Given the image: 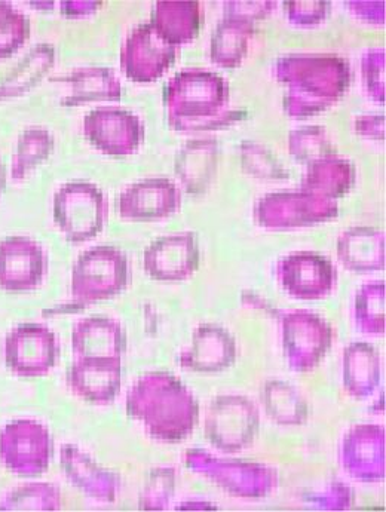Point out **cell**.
<instances>
[{
    "mask_svg": "<svg viewBox=\"0 0 386 512\" xmlns=\"http://www.w3.org/2000/svg\"><path fill=\"white\" fill-rule=\"evenodd\" d=\"M125 410L150 438L168 444L188 440L201 415L195 394L168 372H149L139 377L127 392Z\"/></svg>",
    "mask_w": 386,
    "mask_h": 512,
    "instance_id": "1",
    "label": "cell"
},
{
    "mask_svg": "<svg viewBox=\"0 0 386 512\" xmlns=\"http://www.w3.org/2000/svg\"><path fill=\"white\" fill-rule=\"evenodd\" d=\"M272 72L284 87V112L291 119L326 112L351 87V66L336 54L283 55L275 61Z\"/></svg>",
    "mask_w": 386,
    "mask_h": 512,
    "instance_id": "2",
    "label": "cell"
},
{
    "mask_svg": "<svg viewBox=\"0 0 386 512\" xmlns=\"http://www.w3.org/2000/svg\"><path fill=\"white\" fill-rule=\"evenodd\" d=\"M164 106L168 125L177 133L222 130L245 116L231 109L226 79L202 69L176 73L165 85Z\"/></svg>",
    "mask_w": 386,
    "mask_h": 512,
    "instance_id": "3",
    "label": "cell"
},
{
    "mask_svg": "<svg viewBox=\"0 0 386 512\" xmlns=\"http://www.w3.org/2000/svg\"><path fill=\"white\" fill-rule=\"evenodd\" d=\"M183 462L193 474L210 481L232 498L259 501L277 492L280 486V472L274 466L219 458L199 447L186 450Z\"/></svg>",
    "mask_w": 386,
    "mask_h": 512,
    "instance_id": "4",
    "label": "cell"
},
{
    "mask_svg": "<svg viewBox=\"0 0 386 512\" xmlns=\"http://www.w3.org/2000/svg\"><path fill=\"white\" fill-rule=\"evenodd\" d=\"M131 280L127 253L115 245H96L76 259L72 269V296L79 305L109 300Z\"/></svg>",
    "mask_w": 386,
    "mask_h": 512,
    "instance_id": "5",
    "label": "cell"
},
{
    "mask_svg": "<svg viewBox=\"0 0 386 512\" xmlns=\"http://www.w3.org/2000/svg\"><path fill=\"white\" fill-rule=\"evenodd\" d=\"M260 431V410L251 398L240 394L217 395L208 404L204 434L210 446L226 455L253 446Z\"/></svg>",
    "mask_w": 386,
    "mask_h": 512,
    "instance_id": "6",
    "label": "cell"
},
{
    "mask_svg": "<svg viewBox=\"0 0 386 512\" xmlns=\"http://www.w3.org/2000/svg\"><path fill=\"white\" fill-rule=\"evenodd\" d=\"M54 222L67 242L91 241L109 219V202L103 190L90 182H69L54 195Z\"/></svg>",
    "mask_w": 386,
    "mask_h": 512,
    "instance_id": "7",
    "label": "cell"
},
{
    "mask_svg": "<svg viewBox=\"0 0 386 512\" xmlns=\"http://www.w3.org/2000/svg\"><path fill=\"white\" fill-rule=\"evenodd\" d=\"M338 216V201L302 189L266 193L253 211L256 225L269 231L309 228Z\"/></svg>",
    "mask_w": 386,
    "mask_h": 512,
    "instance_id": "8",
    "label": "cell"
},
{
    "mask_svg": "<svg viewBox=\"0 0 386 512\" xmlns=\"http://www.w3.org/2000/svg\"><path fill=\"white\" fill-rule=\"evenodd\" d=\"M333 342L335 328L317 312L297 309L281 317V345L293 372H314L326 360Z\"/></svg>",
    "mask_w": 386,
    "mask_h": 512,
    "instance_id": "9",
    "label": "cell"
},
{
    "mask_svg": "<svg viewBox=\"0 0 386 512\" xmlns=\"http://www.w3.org/2000/svg\"><path fill=\"white\" fill-rule=\"evenodd\" d=\"M54 455V441L44 423L17 419L0 431V462L18 477H39L48 471Z\"/></svg>",
    "mask_w": 386,
    "mask_h": 512,
    "instance_id": "10",
    "label": "cell"
},
{
    "mask_svg": "<svg viewBox=\"0 0 386 512\" xmlns=\"http://www.w3.org/2000/svg\"><path fill=\"white\" fill-rule=\"evenodd\" d=\"M58 354L57 336L45 324H18L6 334L3 343L5 366L23 379L47 376L57 364Z\"/></svg>",
    "mask_w": 386,
    "mask_h": 512,
    "instance_id": "11",
    "label": "cell"
},
{
    "mask_svg": "<svg viewBox=\"0 0 386 512\" xmlns=\"http://www.w3.org/2000/svg\"><path fill=\"white\" fill-rule=\"evenodd\" d=\"M179 48L171 45L152 23L131 30L119 54L122 73L137 84L161 79L176 63Z\"/></svg>",
    "mask_w": 386,
    "mask_h": 512,
    "instance_id": "12",
    "label": "cell"
},
{
    "mask_svg": "<svg viewBox=\"0 0 386 512\" xmlns=\"http://www.w3.org/2000/svg\"><path fill=\"white\" fill-rule=\"evenodd\" d=\"M277 280L290 297L323 300L338 285V269L332 260L317 251H294L277 263Z\"/></svg>",
    "mask_w": 386,
    "mask_h": 512,
    "instance_id": "13",
    "label": "cell"
},
{
    "mask_svg": "<svg viewBox=\"0 0 386 512\" xmlns=\"http://www.w3.org/2000/svg\"><path fill=\"white\" fill-rule=\"evenodd\" d=\"M84 136L107 156H130L145 140V125L136 113L121 107H98L84 118Z\"/></svg>",
    "mask_w": 386,
    "mask_h": 512,
    "instance_id": "14",
    "label": "cell"
},
{
    "mask_svg": "<svg viewBox=\"0 0 386 512\" xmlns=\"http://www.w3.org/2000/svg\"><path fill=\"white\" fill-rule=\"evenodd\" d=\"M201 265V245L196 232L170 233L147 245L143 268L150 280L183 282L192 278Z\"/></svg>",
    "mask_w": 386,
    "mask_h": 512,
    "instance_id": "15",
    "label": "cell"
},
{
    "mask_svg": "<svg viewBox=\"0 0 386 512\" xmlns=\"http://www.w3.org/2000/svg\"><path fill=\"white\" fill-rule=\"evenodd\" d=\"M385 428L376 423H357L343 435L339 462L343 471L361 483H381L386 477Z\"/></svg>",
    "mask_w": 386,
    "mask_h": 512,
    "instance_id": "16",
    "label": "cell"
},
{
    "mask_svg": "<svg viewBox=\"0 0 386 512\" xmlns=\"http://www.w3.org/2000/svg\"><path fill=\"white\" fill-rule=\"evenodd\" d=\"M48 257L44 247L29 236H9L0 241V288L27 293L44 282Z\"/></svg>",
    "mask_w": 386,
    "mask_h": 512,
    "instance_id": "17",
    "label": "cell"
},
{
    "mask_svg": "<svg viewBox=\"0 0 386 512\" xmlns=\"http://www.w3.org/2000/svg\"><path fill=\"white\" fill-rule=\"evenodd\" d=\"M182 202V190L176 182L155 177L125 187L118 198V213L130 222H159L179 213Z\"/></svg>",
    "mask_w": 386,
    "mask_h": 512,
    "instance_id": "18",
    "label": "cell"
},
{
    "mask_svg": "<svg viewBox=\"0 0 386 512\" xmlns=\"http://www.w3.org/2000/svg\"><path fill=\"white\" fill-rule=\"evenodd\" d=\"M238 360L234 334L220 324H199L192 334L191 346L180 354L179 364L186 372L217 374L231 369Z\"/></svg>",
    "mask_w": 386,
    "mask_h": 512,
    "instance_id": "19",
    "label": "cell"
},
{
    "mask_svg": "<svg viewBox=\"0 0 386 512\" xmlns=\"http://www.w3.org/2000/svg\"><path fill=\"white\" fill-rule=\"evenodd\" d=\"M66 385L76 397L96 406H109L122 386V360L82 358L66 373Z\"/></svg>",
    "mask_w": 386,
    "mask_h": 512,
    "instance_id": "20",
    "label": "cell"
},
{
    "mask_svg": "<svg viewBox=\"0 0 386 512\" xmlns=\"http://www.w3.org/2000/svg\"><path fill=\"white\" fill-rule=\"evenodd\" d=\"M60 464L69 483L88 498L103 504H113L118 498L122 487L121 475L98 464L93 456L76 444L61 446Z\"/></svg>",
    "mask_w": 386,
    "mask_h": 512,
    "instance_id": "21",
    "label": "cell"
},
{
    "mask_svg": "<svg viewBox=\"0 0 386 512\" xmlns=\"http://www.w3.org/2000/svg\"><path fill=\"white\" fill-rule=\"evenodd\" d=\"M220 143L213 137L186 141L174 159V173L189 195L207 193L219 170Z\"/></svg>",
    "mask_w": 386,
    "mask_h": 512,
    "instance_id": "22",
    "label": "cell"
},
{
    "mask_svg": "<svg viewBox=\"0 0 386 512\" xmlns=\"http://www.w3.org/2000/svg\"><path fill=\"white\" fill-rule=\"evenodd\" d=\"M75 360L82 358H115L122 360L127 351V334L115 318L94 315L75 324L72 330Z\"/></svg>",
    "mask_w": 386,
    "mask_h": 512,
    "instance_id": "23",
    "label": "cell"
},
{
    "mask_svg": "<svg viewBox=\"0 0 386 512\" xmlns=\"http://www.w3.org/2000/svg\"><path fill=\"white\" fill-rule=\"evenodd\" d=\"M385 232L372 226H352L340 233L336 254L340 265L354 274L385 271Z\"/></svg>",
    "mask_w": 386,
    "mask_h": 512,
    "instance_id": "24",
    "label": "cell"
},
{
    "mask_svg": "<svg viewBox=\"0 0 386 512\" xmlns=\"http://www.w3.org/2000/svg\"><path fill=\"white\" fill-rule=\"evenodd\" d=\"M382 360L369 342H351L342 355V385L355 400H366L381 385Z\"/></svg>",
    "mask_w": 386,
    "mask_h": 512,
    "instance_id": "25",
    "label": "cell"
},
{
    "mask_svg": "<svg viewBox=\"0 0 386 512\" xmlns=\"http://www.w3.org/2000/svg\"><path fill=\"white\" fill-rule=\"evenodd\" d=\"M52 82H61L70 87V94L61 98V106L76 107L97 101L122 100V84L112 69L88 66L76 69L69 75L54 78Z\"/></svg>",
    "mask_w": 386,
    "mask_h": 512,
    "instance_id": "26",
    "label": "cell"
},
{
    "mask_svg": "<svg viewBox=\"0 0 386 512\" xmlns=\"http://www.w3.org/2000/svg\"><path fill=\"white\" fill-rule=\"evenodd\" d=\"M150 23L174 47L192 44L204 26V9L199 2H156Z\"/></svg>",
    "mask_w": 386,
    "mask_h": 512,
    "instance_id": "27",
    "label": "cell"
},
{
    "mask_svg": "<svg viewBox=\"0 0 386 512\" xmlns=\"http://www.w3.org/2000/svg\"><path fill=\"white\" fill-rule=\"evenodd\" d=\"M355 183L357 168L354 162L333 155L306 165L305 173L300 180V189L338 201L351 192Z\"/></svg>",
    "mask_w": 386,
    "mask_h": 512,
    "instance_id": "28",
    "label": "cell"
},
{
    "mask_svg": "<svg viewBox=\"0 0 386 512\" xmlns=\"http://www.w3.org/2000/svg\"><path fill=\"white\" fill-rule=\"evenodd\" d=\"M260 397L266 416L277 425L294 428L308 422L311 415L308 401L290 382L280 379L266 380Z\"/></svg>",
    "mask_w": 386,
    "mask_h": 512,
    "instance_id": "29",
    "label": "cell"
},
{
    "mask_svg": "<svg viewBox=\"0 0 386 512\" xmlns=\"http://www.w3.org/2000/svg\"><path fill=\"white\" fill-rule=\"evenodd\" d=\"M55 63V49L49 44H39L6 75L0 84V103L23 97L38 87L51 72Z\"/></svg>",
    "mask_w": 386,
    "mask_h": 512,
    "instance_id": "30",
    "label": "cell"
},
{
    "mask_svg": "<svg viewBox=\"0 0 386 512\" xmlns=\"http://www.w3.org/2000/svg\"><path fill=\"white\" fill-rule=\"evenodd\" d=\"M256 26L232 18L217 24L210 42V58L223 69H237L247 57Z\"/></svg>",
    "mask_w": 386,
    "mask_h": 512,
    "instance_id": "31",
    "label": "cell"
},
{
    "mask_svg": "<svg viewBox=\"0 0 386 512\" xmlns=\"http://www.w3.org/2000/svg\"><path fill=\"white\" fill-rule=\"evenodd\" d=\"M55 137L47 128L32 127L24 130L12 156L11 176L15 182L26 179L52 155Z\"/></svg>",
    "mask_w": 386,
    "mask_h": 512,
    "instance_id": "32",
    "label": "cell"
},
{
    "mask_svg": "<svg viewBox=\"0 0 386 512\" xmlns=\"http://www.w3.org/2000/svg\"><path fill=\"white\" fill-rule=\"evenodd\" d=\"M385 281H370L358 288L354 297V321L364 334L384 336L386 330Z\"/></svg>",
    "mask_w": 386,
    "mask_h": 512,
    "instance_id": "33",
    "label": "cell"
},
{
    "mask_svg": "<svg viewBox=\"0 0 386 512\" xmlns=\"http://www.w3.org/2000/svg\"><path fill=\"white\" fill-rule=\"evenodd\" d=\"M63 495L60 487L51 483H29L6 493L0 502L2 511H60Z\"/></svg>",
    "mask_w": 386,
    "mask_h": 512,
    "instance_id": "34",
    "label": "cell"
},
{
    "mask_svg": "<svg viewBox=\"0 0 386 512\" xmlns=\"http://www.w3.org/2000/svg\"><path fill=\"white\" fill-rule=\"evenodd\" d=\"M241 168L251 179L262 182H284L290 179L289 170L265 144L244 140L240 144Z\"/></svg>",
    "mask_w": 386,
    "mask_h": 512,
    "instance_id": "35",
    "label": "cell"
},
{
    "mask_svg": "<svg viewBox=\"0 0 386 512\" xmlns=\"http://www.w3.org/2000/svg\"><path fill=\"white\" fill-rule=\"evenodd\" d=\"M289 153L294 161L302 165L339 155L329 133L321 125H306L290 131Z\"/></svg>",
    "mask_w": 386,
    "mask_h": 512,
    "instance_id": "36",
    "label": "cell"
},
{
    "mask_svg": "<svg viewBox=\"0 0 386 512\" xmlns=\"http://www.w3.org/2000/svg\"><path fill=\"white\" fill-rule=\"evenodd\" d=\"M176 489L177 469L174 466H156L150 469L139 495V510H168Z\"/></svg>",
    "mask_w": 386,
    "mask_h": 512,
    "instance_id": "37",
    "label": "cell"
},
{
    "mask_svg": "<svg viewBox=\"0 0 386 512\" xmlns=\"http://www.w3.org/2000/svg\"><path fill=\"white\" fill-rule=\"evenodd\" d=\"M30 38V20L6 2H0V60L17 54Z\"/></svg>",
    "mask_w": 386,
    "mask_h": 512,
    "instance_id": "38",
    "label": "cell"
},
{
    "mask_svg": "<svg viewBox=\"0 0 386 512\" xmlns=\"http://www.w3.org/2000/svg\"><path fill=\"white\" fill-rule=\"evenodd\" d=\"M386 54L385 48H373L364 52L361 57V79L367 97L375 103L385 106Z\"/></svg>",
    "mask_w": 386,
    "mask_h": 512,
    "instance_id": "39",
    "label": "cell"
},
{
    "mask_svg": "<svg viewBox=\"0 0 386 512\" xmlns=\"http://www.w3.org/2000/svg\"><path fill=\"white\" fill-rule=\"evenodd\" d=\"M303 502L318 511H346L354 505V490L342 481H332L321 490L303 496Z\"/></svg>",
    "mask_w": 386,
    "mask_h": 512,
    "instance_id": "40",
    "label": "cell"
},
{
    "mask_svg": "<svg viewBox=\"0 0 386 512\" xmlns=\"http://www.w3.org/2000/svg\"><path fill=\"white\" fill-rule=\"evenodd\" d=\"M287 20L296 27H315L326 23L332 12L327 0H290L284 3Z\"/></svg>",
    "mask_w": 386,
    "mask_h": 512,
    "instance_id": "41",
    "label": "cell"
},
{
    "mask_svg": "<svg viewBox=\"0 0 386 512\" xmlns=\"http://www.w3.org/2000/svg\"><path fill=\"white\" fill-rule=\"evenodd\" d=\"M223 6H225L223 18H232V20H240L256 26L257 21L266 20L275 11L277 3L271 0H256V2L232 0V2H225Z\"/></svg>",
    "mask_w": 386,
    "mask_h": 512,
    "instance_id": "42",
    "label": "cell"
},
{
    "mask_svg": "<svg viewBox=\"0 0 386 512\" xmlns=\"http://www.w3.org/2000/svg\"><path fill=\"white\" fill-rule=\"evenodd\" d=\"M386 118L384 113L360 115L354 119V131L367 140L384 141L386 136Z\"/></svg>",
    "mask_w": 386,
    "mask_h": 512,
    "instance_id": "43",
    "label": "cell"
},
{
    "mask_svg": "<svg viewBox=\"0 0 386 512\" xmlns=\"http://www.w3.org/2000/svg\"><path fill=\"white\" fill-rule=\"evenodd\" d=\"M349 12L354 17L360 18V21L369 24H385V2H366V0H357V2H346Z\"/></svg>",
    "mask_w": 386,
    "mask_h": 512,
    "instance_id": "44",
    "label": "cell"
},
{
    "mask_svg": "<svg viewBox=\"0 0 386 512\" xmlns=\"http://www.w3.org/2000/svg\"><path fill=\"white\" fill-rule=\"evenodd\" d=\"M61 14L66 17H85V15L96 14L100 11L103 2L94 0H72V2H61Z\"/></svg>",
    "mask_w": 386,
    "mask_h": 512,
    "instance_id": "45",
    "label": "cell"
},
{
    "mask_svg": "<svg viewBox=\"0 0 386 512\" xmlns=\"http://www.w3.org/2000/svg\"><path fill=\"white\" fill-rule=\"evenodd\" d=\"M177 510L179 511H213L217 510L216 504H211V502L207 501H195V499H192V501L188 502H182V504L177 507Z\"/></svg>",
    "mask_w": 386,
    "mask_h": 512,
    "instance_id": "46",
    "label": "cell"
},
{
    "mask_svg": "<svg viewBox=\"0 0 386 512\" xmlns=\"http://www.w3.org/2000/svg\"><path fill=\"white\" fill-rule=\"evenodd\" d=\"M6 190V168L3 164L2 156H0V199H2L3 193Z\"/></svg>",
    "mask_w": 386,
    "mask_h": 512,
    "instance_id": "47",
    "label": "cell"
}]
</instances>
